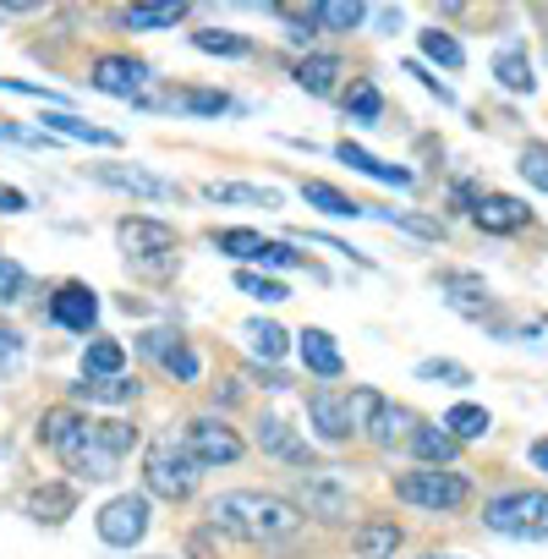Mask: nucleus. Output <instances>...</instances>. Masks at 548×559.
<instances>
[{
  "instance_id": "nucleus-3",
  "label": "nucleus",
  "mask_w": 548,
  "mask_h": 559,
  "mask_svg": "<svg viewBox=\"0 0 548 559\" xmlns=\"http://www.w3.org/2000/svg\"><path fill=\"white\" fill-rule=\"evenodd\" d=\"M291 504H297L302 521L313 515V521H324V526H346L357 493H352V477H346L341 466H308V472H297V483H291Z\"/></svg>"
},
{
  "instance_id": "nucleus-23",
  "label": "nucleus",
  "mask_w": 548,
  "mask_h": 559,
  "mask_svg": "<svg viewBox=\"0 0 548 559\" xmlns=\"http://www.w3.org/2000/svg\"><path fill=\"white\" fill-rule=\"evenodd\" d=\"M72 510H78V493H72L67 483H45V488H34V493H28V515H34V521H45V526H61Z\"/></svg>"
},
{
  "instance_id": "nucleus-7",
  "label": "nucleus",
  "mask_w": 548,
  "mask_h": 559,
  "mask_svg": "<svg viewBox=\"0 0 548 559\" xmlns=\"http://www.w3.org/2000/svg\"><path fill=\"white\" fill-rule=\"evenodd\" d=\"M483 526L504 537H548V488H510L483 504Z\"/></svg>"
},
{
  "instance_id": "nucleus-48",
  "label": "nucleus",
  "mask_w": 548,
  "mask_h": 559,
  "mask_svg": "<svg viewBox=\"0 0 548 559\" xmlns=\"http://www.w3.org/2000/svg\"><path fill=\"white\" fill-rule=\"evenodd\" d=\"M0 214H28V192H17V187H0Z\"/></svg>"
},
{
  "instance_id": "nucleus-44",
  "label": "nucleus",
  "mask_w": 548,
  "mask_h": 559,
  "mask_svg": "<svg viewBox=\"0 0 548 559\" xmlns=\"http://www.w3.org/2000/svg\"><path fill=\"white\" fill-rule=\"evenodd\" d=\"M94 433H99V444H105L110 455H127V450L138 444V428H127V423H94Z\"/></svg>"
},
{
  "instance_id": "nucleus-17",
  "label": "nucleus",
  "mask_w": 548,
  "mask_h": 559,
  "mask_svg": "<svg viewBox=\"0 0 548 559\" xmlns=\"http://www.w3.org/2000/svg\"><path fill=\"white\" fill-rule=\"evenodd\" d=\"M297 352H302V368L313 379H341L346 373V357H341V346H335L330 330H302L297 335Z\"/></svg>"
},
{
  "instance_id": "nucleus-25",
  "label": "nucleus",
  "mask_w": 548,
  "mask_h": 559,
  "mask_svg": "<svg viewBox=\"0 0 548 559\" xmlns=\"http://www.w3.org/2000/svg\"><path fill=\"white\" fill-rule=\"evenodd\" d=\"M203 198L209 203H247V209H281V192L274 187H247V181H209Z\"/></svg>"
},
{
  "instance_id": "nucleus-16",
  "label": "nucleus",
  "mask_w": 548,
  "mask_h": 559,
  "mask_svg": "<svg viewBox=\"0 0 548 559\" xmlns=\"http://www.w3.org/2000/svg\"><path fill=\"white\" fill-rule=\"evenodd\" d=\"M472 219H477V230H488V236H510V230H521V225L532 219V209H526L521 198H510V192H483L477 209H472Z\"/></svg>"
},
{
  "instance_id": "nucleus-37",
  "label": "nucleus",
  "mask_w": 548,
  "mask_h": 559,
  "mask_svg": "<svg viewBox=\"0 0 548 559\" xmlns=\"http://www.w3.org/2000/svg\"><path fill=\"white\" fill-rule=\"evenodd\" d=\"M286 341H291V335H286L281 324H269V319H252V324H247V346H252L263 362H281V357H286Z\"/></svg>"
},
{
  "instance_id": "nucleus-47",
  "label": "nucleus",
  "mask_w": 548,
  "mask_h": 559,
  "mask_svg": "<svg viewBox=\"0 0 548 559\" xmlns=\"http://www.w3.org/2000/svg\"><path fill=\"white\" fill-rule=\"evenodd\" d=\"M406 72H412V78H417V83H422V88H428V94H439V105H455V94H450V88H444V83H439V78H428V72H422V61H412V67H406Z\"/></svg>"
},
{
  "instance_id": "nucleus-26",
  "label": "nucleus",
  "mask_w": 548,
  "mask_h": 559,
  "mask_svg": "<svg viewBox=\"0 0 548 559\" xmlns=\"http://www.w3.org/2000/svg\"><path fill=\"white\" fill-rule=\"evenodd\" d=\"M406 444H412V455H417L422 466H450V461L461 455V444H455L439 423H433V428H422V423H417V433H412Z\"/></svg>"
},
{
  "instance_id": "nucleus-50",
  "label": "nucleus",
  "mask_w": 548,
  "mask_h": 559,
  "mask_svg": "<svg viewBox=\"0 0 548 559\" xmlns=\"http://www.w3.org/2000/svg\"><path fill=\"white\" fill-rule=\"evenodd\" d=\"M422 559H455V554H422Z\"/></svg>"
},
{
  "instance_id": "nucleus-49",
  "label": "nucleus",
  "mask_w": 548,
  "mask_h": 559,
  "mask_svg": "<svg viewBox=\"0 0 548 559\" xmlns=\"http://www.w3.org/2000/svg\"><path fill=\"white\" fill-rule=\"evenodd\" d=\"M526 455H532V466H537V472H548V439H532V450H526Z\"/></svg>"
},
{
  "instance_id": "nucleus-1",
  "label": "nucleus",
  "mask_w": 548,
  "mask_h": 559,
  "mask_svg": "<svg viewBox=\"0 0 548 559\" xmlns=\"http://www.w3.org/2000/svg\"><path fill=\"white\" fill-rule=\"evenodd\" d=\"M209 526L247 543V548H286L302 537V515L286 493H258V488H230L209 499Z\"/></svg>"
},
{
  "instance_id": "nucleus-21",
  "label": "nucleus",
  "mask_w": 548,
  "mask_h": 559,
  "mask_svg": "<svg viewBox=\"0 0 548 559\" xmlns=\"http://www.w3.org/2000/svg\"><path fill=\"white\" fill-rule=\"evenodd\" d=\"M302 198H308L313 209H324L330 219H362V214L373 209V203H357V198H346L341 187H330V181H319V176L302 181Z\"/></svg>"
},
{
  "instance_id": "nucleus-12",
  "label": "nucleus",
  "mask_w": 548,
  "mask_h": 559,
  "mask_svg": "<svg viewBox=\"0 0 548 559\" xmlns=\"http://www.w3.org/2000/svg\"><path fill=\"white\" fill-rule=\"evenodd\" d=\"M94 181L116 187V192H132V198H148V203H176L181 198V181H170L148 165H94Z\"/></svg>"
},
{
  "instance_id": "nucleus-29",
  "label": "nucleus",
  "mask_w": 548,
  "mask_h": 559,
  "mask_svg": "<svg viewBox=\"0 0 548 559\" xmlns=\"http://www.w3.org/2000/svg\"><path fill=\"white\" fill-rule=\"evenodd\" d=\"M493 78H499L504 94H532V88H537L526 50H499V56H493Z\"/></svg>"
},
{
  "instance_id": "nucleus-42",
  "label": "nucleus",
  "mask_w": 548,
  "mask_h": 559,
  "mask_svg": "<svg viewBox=\"0 0 548 559\" xmlns=\"http://www.w3.org/2000/svg\"><path fill=\"white\" fill-rule=\"evenodd\" d=\"M165 373H170V379H181V384H198V373H203V362H198V352H192V346L181 341V346H176V352L165 357Z\"/></svg>"
},
{
  "instance_id": "nucleus-14",
  "label": "nucleus",
  "mask_w": 548,
  "mask_h": 559,
  "mask_svg": "<svg viewBox=\"0 0 548 559\" xmlns=\"http://www.w3.org/2000/svg\"><path fill=\"white\" fill-rule=\"evenodd\" d=\"M88 83H94L99 94H116V99H138V94L148 88V67H143L138 56H99V61L88 67Z\"/></svg>"
},
{
  "instance_id": "nucleus-40",
  "label": "nucleus",
  "mask_w": 548,
  "mask_h": 559,
  "mask_svg": "<svg viewBox=\"0 0 548 559\" xmlns=\"http://www.w3.org/2000/svg\"><path fill=\"white\" fill-rule=\"evenodd\" d=\"M236 286H241L247 297H258V302H269V308L291 297V292L281 286V280H263V274H252V269H241V274H236Z\"/></svg>"
},
{
  "instance_id": "nucleus-18",
  "label": "nucleus",
  "mask_w": 548,
  "mask_h": 559,
  "mask_svg": "<svg viewBox=\"0 0 548 559\" xmlns=\"http://www.w3.org/2000/svg\"><path fill=\"white\" fill-rule=\"evenodd\" d=\"M335 159L341 165H352L357 176H373V181H384V187H412V170L406 165H390V159H379V154H368L362 143H335Z\"/></svg>"
},
{
  "instance_id": "nucleus-39",
  "label": "nucleus",
  "mask_w": 548,
  "mask_h": 559,
  "mask_svg": "<svg viewBox=\"0 0 548 559\" xmlns=\"http://www.w3.org/2000/svg\"><path fill=\"white\" fill-rule=\"evenodd\" d=\"M417 379H428V384H450V390L472 384V373H466L461 362H450V357H428V362H417Z\"/></svg>"
},
{
  "instance_id": "nucleus-8",
  "label": "nucleus",
  "mask_w": 548,
  "mask_h": 559,
  "mask_svg": "<svg viewBox=\"0 0 548 559\" xmlns=\"http://www.w3.org/2000/svg\"><path fill=\"white\" fill-rule=\"evenodd\" d=\"M116 241H121V252H127L132 263H143V269H154V274H165V269L176 263V225H165V219L127 214V219L116 225Z\"/></svg>"
},
{
  "instance_id": "nucleus-9",
  "label": "nucleus",
  "mask_w": 548,
  "mask_h": 559,
  "mask_svg": "<svg viewBox=\"0 0 548 559\" xmlns=\"http://www.w3.org/2000/svg\"><path fill=\"white\" fill-rule=\"evenodd\" d=\"M209 241H214V252L241 258V263H263V269H297V263H302L286 241H269V236H258V230H247V225H225V230H214Z\"/></svg>"
},
{
  "instance_id": "nucleus-11",
  "label": "nucleus",
  "mask_w": 548,
  "mask_h": 559,
  "mask_svg": "<svg viewBox=\"0 0 548 559\" xmlns=\"http://www.w3.org/2000/svg\"><path fill=\"white\" fill-rule=\"evenodd\" d=\"M94 526H99V537H105L110 548H132V543L148 537V499H143V493H116V499L94 515Z\"/></svg>"
},
{
  "instance_id": "nucleus-24",
  "label": "nucleus",
  "mask_w": 548,
  "mask_h": 559,
  "mask_svg": "<svg viewBox=\"0 0 548 559\" xmlns=\"http://www.w3.org/2000/svg\"><path fill=\"white\" fill-rule=\"evenodd\" d=\"M401 543H406L401 521H362L357 526V559H395Z\"/></svg>"
},
{
  "instance_id": "nucleus-35",
  "label": "nucleus",
  "mask_w": 548,
  "mask_h": 559,
  "mask_svg": "<svg viewBox=\"0 0 548 559\" xmlns=\"http://www.w3.org/2000/svg\"><path fill=\"white\" fill-rule=\"evenodd\" d=\"M192 45H198L203 56H225V61L252 56V45H247L241 34H230V28H198V34H192Z\"/></svg>"
},
{
  "instance_id": "nucleus-43",
  "label": "nucleus",
  "mask_w": 548,
  "mask_h": 559,
  "mask_svg": "<svg viewBox=\"0 0 548 559\" xmlns=\"http://www.w3.org/2000/svg\"><path fill=\"white\" fill-rule=\"evenodd\" d=\"M23 297H28V274H23V263L0 258V302H23Z\"/></svg>"
},
{
  "instance_id": "nucleus-33",
  "label": "nucleus",
  "mask_w": 548,
  "mask_h": 559,
  "mask_svg": "<svg viewBox=\"0 0 548 559\" xmlns=\"http://www.w3.org/2000/svg\"><path fill=\"white\" fill-rule=\"evenodd\" d=\"M159 105L165 110H192V116H225L230 110V94H219V88H181V94H170Z\"/></svg>"
},
{
  "instance_id": "nucleus-19",
  "label": "nucleus",
  "mask_w": 548,
  "mask_h": 559,
  "mask_svg": "<svg viewBox=\"0 0 548 559\" xmlns=\"http://www.w3.org/2000/svg\"><path fill=\"white\" fill-rule=\"evenodd\" d=\"M341 72H346V67H341V56H302L291 78H297V88H302V94L330 99V94H335V83H341Z\"/></svg>"
},
{
  "instance_id": "nucleus-6",
  "label": "nucleus",
  "mask_w": 548,
  "mask_h": 559,
  "mask_svg": "<svg viewBox=\"0 0 548 559\" xmlns=\"http://www.w3.org/2000/svg\"><path fill=\"white\" fill-rule=\"evenodd\" d=\"M198 472H203V466H198V461L187 455V444H176V439H159V444H148V455H143V483H148V493L165 499V504L192 499Z\"/></svg>"
},
{
  "instance_id": "nucleus-13",
  "label": "nucleus",
  "mask_w": 548,
  "mask_h": 559,
  "mask_svg": "<svg viewBox=\"0 0 548 559\" xmlns=\"http://www.w3.org/2000/svg\"><path fill=\"white\" fill-rule=\"evenodd\" d=\"M308 423H313V433H319L324 444H352V439H357L352 406H346V395H341L335 384H319V390L308 395Z\"/></svg>"
},
{
  "instance_id": "nucleus-45",
  "label": "nucleus",
  "mask_w": 548,
  "mask_h": 559,
  "mask_svg": "<svg viewBox=\"0 0 548 559\" xmlns=\"http://www.w3.org/2000/svg\"><path fill=\"white\" fill-rule=\"evenodd\" d=\"M17 368H23V335L0 330V373H17Z\"/></svg>"
},
{
  "instance_id": "nucleus-20",
  "label": "nucleus",
  "mask_w": 548,
  "mask_h": 559,
  "mask_svg": "<svg viewBox=\"0 0 548 559\" xmlns=\"http://www.w3.org/2000/svg\"><path fill=\"white\" fill-rule=\"evenodd\" d=\"M258 450H269V455H281V461H291V466H313L308 461V444L302 439H291V428L281 423V417H258Z\"/></svg>"
},
{
  "instance_id": "nucleus-4",
  "label": "nucleus",
  "mask_w": 548,
  "mask_h": 559,
  "mask_svg": "<svg viewBox=\"0 0 548 559\" xmlns=\"http://www.w3.org/2000/svg\"><path fill=\"white\" fill-rule=\"evenodd\" d=\"M395 499L412 510H428V515H455L472 504V477L450 472V466H417V472L395 477Z\"/></svg>"
},
{
  "instance_id": "nucleus-46",
  "label": "nucleus",
  "mask_w": 548,
  "mask_h": 559,
  "mask_svg": "<svg viewBox=\"0 0 548 559\" xmlns=\"http://www.w3.org/2000/svg\"><path fill=\"white\" fill-rule=\"evenodd\" d=\"M176 346H181V335H170V330H154V335H143V352H148V357H159V362H165Z\"/></svg>"
},
{
  "instance_id": "nucleus-22",
  "label": "nucleus",
  "mask_w": 548,
  "mask_h": 559,
  "mask_svg": "<svg viewBox=\"0 0 548 559\" xmlns=\"http://www.w3.org/2000/svg\"><path fill=\"white\" fill-rule=\"evenodd\" d=\"M455 444H477V439H488L493 433V417L483 412V406H472V401H461V406H450L444 412V423H439Z\"/></svg>"
},
{
  "instance_id": "nucleus-30",
  "label": "nucleus",
  "mask_w": 548,
  "mask_h": 559,
  "mask_svg": "<svg viewBox=\"0 0 548 559\" xmlns=\"http://www.w3.org/2000/svg\"><path fill=\"white\" fill-rule=\"evenodd\" d=\"M362 7H357V0H324V7H313L308 12V23L313 28H330V34H352V28H362Z\"/></svg>"
},
{
  "instance_id": "nucleus-36",
  "label": "nucleus",
  "mask_w": 548,
  "mask_h": 559,
  "mask_svg": "<svg viewBox=\"0 0 548 559\" xmlns=\"http://www.w3.org/2000/svg\"><path fill=\"white\" fill-rule=\"evenodd\" d=\"M417 50H422L428 61H439L444 72H461V67H466V50H461V45L444 34V28H428V34H417Z\"/></svg>"
},
{
  "instance_id": "nucleus-32",
  "label": "nucleus",
  "mask_w": 548,
  "mask_h": 559,
  "mask_svg": "<svg viewBox=\"0 0 548 559\" xmlns=\"http://www.w3.org/2000/svg\"><path fill=\"white\" fill-rule=\"evenodd\" d=\"M444 292H450V302H455L461 313H472V319L488 313V286H483L477 274H444Z\"/></svg>"
},
{
  "instance_id": "nucleus-10",
  "label": "nucleus",
  "mask_w": 548,
  "mask_h": 559,
  "mask_svg": "<svg viewBox=\"0 0 548 559\" xmlns=\"http://www.w3.org/2000/svg\"><path fill=\"white\" fill-rule=\"evenodd\" d=\"M187 455L198 461V466H230V461H241V433L225 423V417H198L192 428H187Z\"/></svg>"
},
{
  "instance_id": "nucleus-5",
  "label": "nucleus",
  "mask_w": 548,
  "mask_h": 559,
  "mask_svg": "<svg viewBox=\"0 0 548 559\" xmlns=\"http://www.w3.org/2000/svg\"><path fill=\"white\" fill-rule=\"evenodd\" d=\"M346 406H352V428H357L362 439H373L379 450H395V444H406V439L417 433V412L401 406V401H384V395L368 390V384H357V390L346 395Z\"/></svg>"
},
{
  "instance_id": "nucleus-34",
  "label": "nucleus",
  "mask_w": 548,
  "mask_h": 559,
  "mask_svg": "<svg viewBox=\"0 0 548 559\" xmlns=\"http://www.w3.org/2000/svg\"><path fill=\"white\" fill-rule=\"evenodd\" d=\"M45 121H50L61 138H78V143H94V148H121V138H116V132H105V127H88V121H78L72 110H50Z\"/></svg>"
},
{
  "instance_id": "nucleus-31",
  "label": "nucleus",
  "mask_w": 548,
  "mask_h": 559,
  "mask_svg": "<svg viewBox=\"0 0 548 559\" xmlns=\"http://www.w3.org/2000/svg\"><path fill=\"white\" fill-rule=\"evenodd\" d=\"M83 368H88V379H121V368H127V346L121 341H88V352H83Z\"/></svg>"
},
{
  "instance_id": "nucleus-28",
  "label": "nucleus",
  "mask_w": 548,
  "mask_h": 559,
  "mask_svg": "<svg viewBox=\"0 0 548 559\" xmlns=\"http://www.w3.org/2000/svg\"><path fill=\"white\" fill-rule=\"evenodd\" d=\"M181 17H187V0H165V7H132V12H121V28L154 34V28H176Z\"/></svg>"
},
{
  "instance_id": "nucleus-41",
  "label": "nucleus",
  "mask_w": 548,
  "mask_h": 559,
  "mask_svg": "<svg viewBox=\"0 0 548 559\" xmlns=\"http://www.w3.org/2000/svg\"><path fill=\"white\" fill-rule=\"evenodd\" d=\"M515 170H521L537 192H548V148H543V143H526L521 159H515Z\"/></svg>"
},
{
  "instance_id": "nucleus-27",
  "label": "nucleus",
  "mask_w": 548,
  "mask_h": 559,
  "mask_svg": "<svg viewBox=\"0 0 548 559\" xmlns=\"http://www.w3.org/2000/svg\"><path fill=\"white\" fill-rule=\"evenodd\" d=\"M78 401H94V406H132L138 401V379H83L72 384Z\"/></svg>"
},
{
  "instance_id": "nucleus-2",
  "label": "nucleus",
  "mask_w": 548,
  "mask_h": 559,
  "mask_svg": "<svg viewBox=\"0 0 548 559\" xmlns=\"http://www.w3.org/2000/svg\"><path fill=\"white\" fill-rule=\"evenodd\" d=\"M39 444H50L78 483H110V477H116V461H121V455H110V450L99 444L94 423L78 417L72 406H50V412L39 417Z\"/></svg>"
},
{
  "instance_id": "nucleus-38",
  "label": "nucleus",
  "mask_w": 548,
  "mask_h": 559,
  "mask_svg": "<svg viewBox=\"0 0 548 559\" xmlns=\"http://www.w3.org/2000/svg\"><path fill=\"white\" fill-rule=\"evenodd\" d=\"M346 116H352V121H379V116H384V94H379L373 83H352Z\"/></svg>"
},
{
  "instance_id": "nucleus-15",
  "label": "nucleus",
  "mask_w": 548,
  "mask_h": 559,
  "mask_svg": "<svg viewBox=\"0 0 548 559\" xmlns=\"http://www.w3.org/2000/svg\"><path fill=\"white\" fill-rule=\"evenodd\" d=\"M50 319H56L61 330H72V335H88L94 319H99V292H88V286H78V280H67V286L50 297Z\"/></svg>"
}]
</instances>
